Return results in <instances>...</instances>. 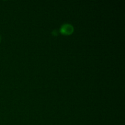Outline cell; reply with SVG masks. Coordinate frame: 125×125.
Here are the masks:
<instances>
[{"mask_svg": "<svg viewBox=\"0 0 125 125\" xmlns=\"http://www.w3.org/2000/svg\"><path fill=\"white\" fill-rule=\"evenodd\" d=\"M74 28L71 24H65L61 28V32L63 35H70L73 32Z\"/></svg>", "mask_w": 125, "mask_h": 125, "instance_id": "1", "label": "cell"}, {"mask_svg": "<svg viewBox=\"0 0 125 125\" xmlns=\"http://www.w3.org/2000/svg\"><path fill=\"white\" fill-rule=\"evenodd\" d=\"M1 36H0V42H1Z\"/></svg>", "mask_w": 125, "mask_h": 125, "instance_id": "2", "label": "cell"}]
</instances>
